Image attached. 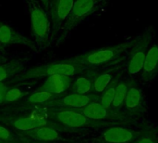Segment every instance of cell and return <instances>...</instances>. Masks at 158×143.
I'll return each mask as SVG.
<instances>
[{
	"label": "cell",
	"instance_id": "8",
	"mask_svg": "<svg viewBox=\"0 0 158 143\" xmlns=\"http://www.w3.org/2000/svg\"><path fill=\"white\" fill-rule=\"evenodd\" d=\"M26 6L34 36L40 41L45 39L49 31V20L44 9L36 0H26Z\"/></svg>",
	"mask_w": 158,
	"mask_h": 143
},
{
	"label": "cell",
	"instance_id": "21",
	"mask_svg": "<svg viewBox=\"0 0 158 143\" xmlns=\"http://www.w3.org/2000/svg\"><path fill=\"white\" fill-rule=\"evenodd\" d=\"M12 125L16 129L20 130V131H28V130H31L35 127H40V124L34 119H32L31 117L18 118L12 122Z\"/></svg>",
	"mask_w": 158,
	"mask_h": 143
},
{
	"label": "cell",
	"instance_id": "19",
	"mask_svg": "<svg viewBox=\"0 0 158 143\" xmlns=\"http://www.w3.org/2000/svg\"><path fill=\"white\" fill-rule=\"evenodd\" d=\"M119 78H114L113 81L109 84V86L104 90V92L99 96L98 102L106 107V108H111V104L113 102L114 97H115V92H116V87L118 84Z\"/></svg>",
	"mask_w": 158,
	"mask_h": 143
},
{
	"label": "cell",
	"instance_id": "23",
	"mask_svg": "<svg viewBox=\"0 0 158 143\" xmlns=\"http://www.w3.org/2000/svg\"><path fill=\"white\" fill-rule=\"evenodd\" d=\"M20 69H21V66L17 63L0 65V82L11 76L12 74H14L16 72L19 71Z\"/></svg>",
	"mask_w": 158,
	"mask_h": 143
},
{
	"label": "cell",
	"instance_id": "5",
	"mask_svg": "<svg viewBox=\"0 0 158 143\" xmlns=\"http://www.w3.org/2000/svg\"><path fill=\"white\" fill-rule=\"evenodd\" d=\"M121 111L134 124L144 119L147 114V101L143 89L132 84L127 93Z\"/></svg>",
	"mask_w": 158,
	"mask_h": 143
},
{
	"label": "cell",
	"instance_id": "27",
	"mask_svg": "<svg viewBox=\"0 0 158 143\" xmlns=\"http://www.w3.org/2000/svg\"><path fill=\"white\" fill-rule=\"evenodd\" d=\"M38 1L41 2V3H42L43 5H44V6H49L51 0H38Z\"/></svg>",
	"mask_w": 158,
	"mask_h": 143
},
{
	"label": "cell",
	"instance_id": "20",
	"mask_svg": "<svg viewBox=\"0 0 158 143\" xmlns=\"http://www.w3.org/2000/svg\"><path fill=\"white\" fill-rule=\"evenodd\" d=\"M132 143H158L157 132L153 127H142V132Z\"/></svg>",
	"mask_w": 158,
	"mask_h": 143
},
{
	"label": "cell",
	"instance_id": "16",
	"mask_svg": "<svg viewBox=\"0 0 158 143\" xmlns=\"http://www.w3.org/2000/svg\"><path fill=\"white\" fill-rule=\"evenodd\" d=\"M114 72L115 70H108L97 74L93 80L91 94L100 96L104 92V90L109 86V84L113 81L115 74Z\"/></svg>",
	"mask_w": 158,
	"mask_h": 143
},
{
	"label": "cell",
	"instance_id": "17",
	"mask_svg": "<svg viewBox=\"0 0 158 143\" xmlns=\"http://www.w3.org/2000/svg\"><path fill=\"white\" fill-rule=\"evenodd\" d=\"M28 40L7 25H0V45L28 44Z\"/></svg>",
	"mask_w": 158,
	"mask_h": 143
},
{
	"label": "cell",
	"instance_id": "7",
	"mask_svg": "<svg viewBox=\"0 0 158 143\" xmlns=\"http://www.w3.org/2000/svg\"><path fill=\"white\" fill-rule=\"evenodd\" d=\"M142 128H134L126 125H114L103 127L94 143H132L141 134Z\"/></svg>",
	"mask_w": 158,
	"mask_h": 143
},
{
	"label": "cell",
	"instance_id": "18",
	"mask_svg": "<svg viewBox=\"0 0 158 143\" xmlns=\"http://www.w3.org/2000/svg\"><path fill=\"white\" fill-rule=\"evenodd\" d=\"M93 80L94 79L90 76L89 77L88 76L78 77L70 87L72 93H77V94H89V93H91Z\"/></svg>",
	"mask_w": 158,
	"mask_h": 143
},
{
	"label": "cell",
	"instance_id": "10",
	"mask_svg": "<svg viewBox=\"0 0 158 143\" xmlns=\"http://www.w3.org/2000/svg\"><path fill=\"white\" fill-rule=\"evenodd\" d=\"M99 96L94 94H77L71 93L67 96L62 97L58 100H54L52 101L53 104L57 106H63L67 108H70L73 110H79L84 108L89 103L93 101H97Z\"/></svg>",
	"mask_w": 158,
	"mask_h": 143
},
{
	"label": "cell",
	"instance_id": "25",
	"mask_svg": "<svg viewBox=\"0 0 158 143\" xmlns=\"http://www.w3.org/2000/svg\"><path fill=\"white\" fill-rule=\"evenodd\" d=\"M10 132L8 129H6V127L0 126V140L2 141H8L10 140Z\"/></svg>",
	"mask_w": 158,
	"mask_h": 143
},
{
	"label": "cell",
	"instance_id": "1",
	"mask_svg": "<svg viewBox=\"0 0 158 143\" xmlns=\"http://www.w3.org/2000/svg\"><path fill=\"white\" fill-rule=\"evenodd\" d=\"M133 40H131L115 46H109L91 50L73 59H70V60L86 68L116 63L120 61L122 58L127 55V52H129Z\"/></svg>",
	"mask_w": 158,
	"mask_h": 143
},
{
	"label": "cell",
	"instance_id": "12",
	"mask_svg": "<svg viewBox=\"0 0 158 143\" xmlns=\"http://www.w3.org/2000/svg\"><path fill=\"white\" fill-rule=\"evenodd\" d=\"M74 0H51L50 1V17L55 28L58 27L69 17L73 7Z\"/></svg>",
	"mask_w": 158,
	"mask_h": 143
},
{
	"label": "cell",
	"instance_id": "13",
	"mask_svg": "<svg viewBox=\"0 0 158 143\" xmlns=\"http://www.w3.org/2000/svg\"><path fill=\"white\" fill-rule=\"evenodd\" d=\"M71 85L72 81L70 76L64 74H54L47 76V79L39 88V90H44L58 95L69 89Z\"/></svg>",
	"mask_w": 158,
	"mask_h": 143
},
{
	"label": "cell",
	"instance_id": "26",
	"mask_svg": "<svg viewBox=\"0 0 158 143\" xmlns=\"http://www.w3.org/2000/svg\"><path fill=\"white\" fill-rule=\"evenodd\" d=\"M6 90L7 89H6V86L2 82H0V102L4 101V97H5V94H6Z\"/></svg>",
	"mask_w": 158,
	"mask_h": 143
},
{
	"label": "cell",
	"instance_id": "28",
	"mask_svg": "<svg viewBox=\"0 0 158 143\" xmlns=\"http://www.w3.org/2000/svg\"><path fill=\"white\" fill-rule=\"evenodd\" d=\"M156 132H157V139H158V128L156 129Z\"/></svg>",
	"mask_w": 158,
	"mask_h": 143
},
{
	"label": "cell",
	"instance_id": "11",
	"mask_svg": "<svg viewBox=\"0 0 158 143\" xmlns=\"http://www.w3.org/2000/svg\"><path fill=\"white\" fill-rule=\"evenodd\" d=\"M141 80L143 83L153 81L158 74V44L151 46L147 51L141 71Z\"/></svg>",
	"mask_w": 158,
	"mask_h": 143
},
{
	"label": "cell",
	"instance_id": "4",
	"mask_svg": "<svg viewBox=\"0 0 158 143\" xmlns=\"http://www.w3.org/2000/svg\"><path fill=\"white\" fill-rule=\"evenodd\" d=\"M84 69H86V67L75 63L70 60H68L63 61L51 62L42 66L34 67L29 70L27 73H25L21 76V78L29 79V78H35V77L50 76L54 74H64L71 77L79 74Z\"/></svg>",
	"mask_w": 158,
	"mask_h": 143
},
{
	"label": "cell",
	"instance_id": "9",
	"mask_svg": "<svg viewBox=\"0 0 158 143\" xmlns=\"http://www.w3.org/2000/svg\"><path fill=\"white\" fill-rule=\"evenodd\" d=\"M95 6L96 0H75L71 11L67 18L66 28L72 29L77 26L93 12Z\"/></svg>",
	"mask_w": 158,
	"mask_h": 143
},
{
	"label": "cell",
	"instance_id": "15",
	"mask_svg": "<svg viewBox=\"0 0 158 143\" xmlns=\"http://www.w3.org/2000/svg\"><path fill=\"white\" fill-rule=\"evenodd\" d=\"M27 136L36 140V141H56L60 139L59 133L49 127H38L31 130L23 131Z\"/></svg>",
	"mask_w": 158,
	"mask_h": 143
},
{
	"label": "cell",
	"instance_id": "6",
	"mask_svg": "<svg viewBox=\"0 0 158 143\" xmlns=\"http://www.w3.org/2000/svg\"><path fill=\"white\" fill-rule=\"evenodd\" d=\"M151 41L152 36L149 34H142L133 40L126 62V71L129 75H136L141 73Z\"/></svg>",
	"mask_w": 158,
	"mask_h": 143
},
{
	"label": "cell",
	"instance_id": "14",
	"mask_svg": "<svg viewBox=\"0 0 158 143\" xmlns=\"http://www.w3.org/2000/svg\"><path fill=\"white\" fill-rule=\"evenodd\" d=\"M131 85H132V83L129 79H118L117 87H116L115 97H114L113 102L111 104V108L113 110L122 112L121 109H122L125 98H126L127 93Z\"/></svg>",
	"mask_w": 158,
	"mask_h": 143
},
{
	"label": "cell",
	"instance_id": "24",
	"mask_svg": "<svg viewBox=\"0 0 158 143\" xmlns=\"http://www.w3.org/2000/svg\"><path fill=\"white\" fill-rule=\"evenodd\" d=\"M23 92L19 89V88H10V89H7L6 94H5V97H4V101L5 102H13L17 100H19L21 96H22Z\"/></svg>",
	"mask_w": 158,
	"mask_h": 143
},
{
	"label": "cell",
	"instance_id": "22",
	"mask_svg": "<svg viewBox=\"0 0 158 143\" xmlns=\"http://www.w3.org/2000/svg\"><path fill=\"white\" fill-rule=\"evenodd\" d=\"M56 95L57 94H54L51 92L38 90L28 97L27 102H29V103H44L49 101H52V100H55Z\"/></svg>",
	"mask_w": 158,
	"mask_h": 143
},
{
	"label": "cell",
	"instance_id": "3",
	"mask_svg": "<svg viewBox=\"0 0 158 143\" xmlns=\"http://www.w3.org/2000/svg\"><path fill=\"white\" fill-rule=\"evenodd\" d=\"M77 111L81 112L83 115L92 120L103 122L111 126L133 124L123 112L116 111L112 108H106L101 105L98 101H93L84 108Z\"/></svg>",
	"mask_w": 158,
	"mask_h": 143
},
{
	"label": "cell",
	"instance_id": "2",
	"mask_svg": "<svg viewBox=\"0 0 158 143\" xmlns=\"http://www.w3.org/2000/svg\"><path fill=\"white\" fill-rule=\"evenodd\" d=\"M49 119L63 127L73 129H86V128H103L111 126L103 122L92 120L77 110H63L53 113L49 115Z\"/></svg>",
	"mask_w": 158,
	"mask_h": 143
}]
</instances>
